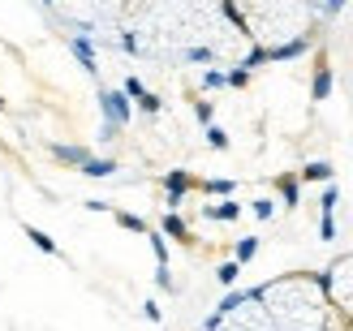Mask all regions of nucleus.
Segmentation results:
<instances>
[{
    "mask_svg": "<svg viewBox=\"0 0 353 331\" xmlns=\"http://www.w3.org/2000/svg\"><path fill=\"white\" fill-rule=\"evenodd\" d=\"M82 172H86V177H108L112 164H103V160H86V164H82Z\"/></svg>",
    "mask_w": 353,
    "mask_h": 331,
    "instance_id": "1",
    "label": "nucleus"
},
{
    "mask_svg": "<svg viewBox=\"0 0 353 331\" xmlns=\"http://www.w3.org/2000/svg\"><path fill=\"white\" fill-rule=\"evenodd\" d=\"M103 103H108V116H117V120H125V99H121V95H108V99H103Z\"/></svg>",
    "mask_w": 353,
    "mask_h": 331,
    "instance_id": "2",
    "label": "nucleus"
}]
</instances>
